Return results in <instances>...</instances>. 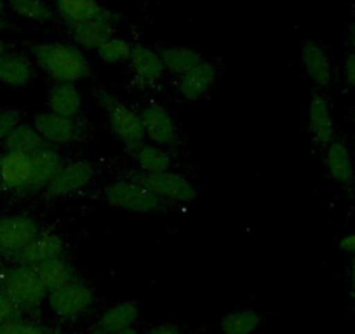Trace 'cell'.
<instances>
[{
  "label": "cell",
  "mask_w": 355,
  "mask_h": 334,
  "mask_svg": "<svg viewBox=\"0 0 355 334\" xmlns=\"http://www.w3.org/2000/svg\"><path fill=\"white\" fill-rule=\"evenodd\" d=\"M32 56L40 70L56 84H77L91 73V64L78 47L61 42L37 44Z\"/></svg>",
  "instance_id": "cell-1"
},
{
  "label": "cell",
  "mask_w": 355,
  "mask_h": 334,
  "mask_svg": "<svg viewBox=\"0 0 355 334\" xmlns=\"http://www.w3.org/2000/svg\"><path fill=\"white\" fill-rule=\"evenodd\" d=\"M0 292H4L21 312H32L47 301L49 289L35 267L15 263L0 272Z\"/></svg>",
  "instance_id": "cell-2"
},
{
  "label": "cell",
  "mask_w": 355,
  "mask_h": 334,
  "mask_svg": "<svg viewBox=\"0 0 355 334\" xmlns=\"http://www.w3.org/2000/svg\"><path fill=\"white\" fill-rule=\"evenodd\" d=\"M105 202L119 211L152 214L162 207L164 200L157 197L139 179H119L103 190Z\"/></svg>",
  "instance_id": "cell-3"
},
{
  "label": "cell",
  "mask_w": 355,
  "mask_h": 334,
  "mask_svg": "<svg viewBox=\"0 0 355 334\" xmlns=\"http://www.w3.org/2000/svg\"><path fill=\"white\" fill-rule=\"evenodd\" d=\"M47 303L54 315L61 320H77L84 317L94 305V289L80 277L51 289Z\"/></svg>",
  "instance_id": "cell-4"
},
{
  "label": "cell",
  "mask_w": 355,
  "mask_h": 334,
  "mask_svg": "<svg viewBox=\"0 0 355 334\" xmlns=\"http://www.w3.org/2000/svg\"><path fill=\"white\" fill-rule=\"evenodd\" d=\"M103 108L107 112L108 125L115 138L128 150H136L145 143V128H143L141 115L129 105L121 103L114 96L103 98Z\"/></svg>",
  "instance_id": "cell-5"
},
{
  "label": "cell",
  "mask_w": 355,
  "mask_h": 334,
  "mask_svg": "<svg viewBox=\"0 0 355 334\" xmlns=\"http://www.w3.org/2000/svg\"><path fill=\"white\" fill-rule=\"evenodd\" d=\"M2 183L4 190L19 195L42 190L32 153L6 152L2 155Z\"/></svg>",
  "instance_id": "cell-6"
},
{
  "label": "cell",
  "mask_w": 355,
  "mask_h": 334,
  "mask_svg": "<svg viewBox=\"0 0 355 334\" xmlns=\"http://www.w3.org/2000/svg\"><path fill=\"white\" fill-rule=\"evenodd\" d=\"M96 178V167L84 159L61 162L46 190L54 197H67L87 188Z\"/></svg>",
  "instance_id": "cell-7"
},
{
  "label": "cell",
  "mask_w": 355,
  "mask_h": 334,
  "mask_svg": "<svg viewBox=\"0 0 355 334\" xmlns=\"http://www.w3.org/2000/svg\"><path fill=\"white\" fill-rule=\"evenodd\" d=\"M136 179L148 186L162 200L190 204L197 199L196 185L182 173L171 171V169L160 173H141Z\"/></svg>",
  "instance_id": "cell-8"
},
{
  "label": "cell",
  "mask_w": 355,
  "mask_h": 334,
  "mask_svg": "<svg viewBox=\"0 0 355 334\" xmlns=\"http://www.w3.org/2000/svg\"><path fill=\"white\" fill-rule=\"evenodd\" d=\"M40 234V225L28 214L0 218V256H15Z\"/></svg>",
  "instance_id": "cell-9"
},
{
  "label": "cell",
  "mask_w": 355,
  "mask_h": 334,
  "mask_svg": "<svg viewBox=\"0 0 355 334\" xmlns=\"http://www.w3.org/2000/svg\"><path fill=\"white\" fill-rule=\"evenodd\" d=\"M33 128L39 131L44 141L53 146L71 145L78 141L82 136V124L78 118H68L53 112H44L37 115Z\"/></svg>",
  "instance_id": "cell-10"
},
{
  "label": "cell",
  "mask_w": 355,
  "mask_h": 334,
  "mask_svg": "<svg viewBox=\"0 0 355 334\" xmlns=\"http://www.w3.org/2000/svg\"><path fill=\"white\" fill-rule=\"evenodd\" d=\"M64 254V240L61 235L54 231H42L33 238L30 244L12 256V261L18 265H26V267H40L56 258H63Z\"/></svg>",
  "instance_id": "cell-11"
},
{
  "label": "cell",
  "mask_w": 355,
  "mask_h": 334,
  "mask_svg": "<svg viewBox=\"0 0 355 334\" xmlns=\"http://www.w3.org/2000/svg\"><path fill=\"white\" fill-rule=\"evenodd\" d=\"M129 71L132 75V80L138 87L148 89L159 84L166 73V67L160 53L150 49L146 46L132 47V53L129 56Z\"/></svg>",
  "instance_id": "cell-12"
},
{
  "label": "cell",
  "mask_w": 355,
  "mask_h": 334,
  "mask_svg": "<svg viewBox=\"0 0 355 334\" xmlns=\"http://www.w3.org/2000/svg\"><path fill=\"white\" fill-rule=\"evenodd\" d=\"M145 136L150 143L167 148L178 141V124L171 112L159 103H152L141 110Z\"/></svg>",
  "instance_id": "cell-13"
},
{
  "label": "cell",
  "mask_w": 355,
  "mask_h": 334,
  "mask_svg": "<svg viewBox=\"0 0 355 334\" xmlns=\"http://www.w3.org/2000/svg\"><path fill=\"white\" fill-rule=\"evenodd\" d=\"M306 118H309L310 134L315 145L326 148L334 139V121L329 100L322 93H313L309 110H306Z\"/></svg>",
  "instance_id": "cell-14"
},
{
  "label": "cell",
  "mask_w": 355,
  "mask_h": 334,
  "mask_svg": "<svg viewBox=\"0 0 355 334\" xmlns=\"http://www.w3.org/2000/svg\"><path fill=\"white\" fill-rule=\"evenodd\" d=\"M218 77V70L213 63L204 60L202 63L197 64L190 71L183 73L182 77H178V91L185 100L196 101L206 96L214 86Z\"/></svg>",
  "instance_id": "cell-15"
},
{
  "label": "cell",
  "mask_w": 355,
  "mask_h": 334,
  "mask_svg": "<svg viewBox=\"0 0 355 334\" xmlns=\"http://www.w3.org/2000/svg\"><path fill=\"white\" fill-rule=\"evenodd\" d=\"M54 4L60 18L70 26V30L112 15L98 0H54Z\"/></svg>",
  "instance_id": "cell-16"
},
{
  "label": "cell",
  "mask_w": 355,
  "mask_h": 334,
  "mask_svg": "<svg viewBox=\"0 0 355 334\" xmlns=\"http://www.w3.org/2000/svg\"><path fill=\"white\" fill-rule=\"evenodd\" d=\"M326 167L338 185L350 188L355 183V164L350 148L340 139H333L326 146Z\"/></svg>",
  "instance_id": "cell-17"
},
{
  "label": "cell",
  "mask_w": 355,
  "mask_h": 334,
  "mask_svg": "<svg viewBox=\"0 0 355 334\" xmlns=\"http://www.w3.org/2000/svg\"><path fill=\"white\" fill-rule=\"evenodd\" d=\"M139 317V306L136 301H119L105 310L94 326L93 334H117L121 331L135 327Z\"/></svg>",
  "instance_id": "cell-18"
},
{
  "label": "cell",
  "mask_w": 355,
  "mask_h": 334,
  "mask_svg": "<svg viewBox=\"0 0 355 334\" xmlns=\"http://www.w3.org/2000/svg\"><path fill=\"white\" fill-rule=\"evenodd\" d=\"M303 68L310 80L319 87H327L334 80V67L329 54L322 46L315 42H309L302 51Z\"/></svg>",
  "instance_id": "cell-19"
},
{
  "label": "cell",
  "mask_w": 355,
  "mask_h": 334,
  "mask_svg": "<svg viewBox=\"0 0 355 334\" xmlns=\"http://www.w3.org/2000/svg\"><path fill=\"white\" fill-rule=\"evenodd\" d=\"M35 78V64L21 54H4L0 58V84L12 89L28 87Z\"/></svg>",
  "instance_id": "cell-20"
},
{
  "label": "cell",
  "mask_w": 355,
  "mask_h": 334,
  "mask_svg": "<svg viewBox=\"0 0 355 334\" xmlns=\"http://www.w3.org/2000/svg\"><path fill=\"white\" fill-rule=\"evenodd\" d=\"M49 112L68 118H78L84 110L82 93L75 84H54L47 94Z\"/></svg>",
  "instance_id": "cell-21"
},
{
  "label": "cell",
  "mask_w": 355,
  "mask_h": 334,
  "mask_svg": "<svg viewBox=\"0 0 355 334\" xmlns=\"http://www.w3.org/2000/svg\"><path fill=\"white\" fill-rule=\"evenodd\" d=\"M115 35L114 15L105 18L94 19V21L84 23L80 26L71 28V37L80 47L89 51H98L108 39Z\"/></svg>",
  "instance_id": "cell-22"
},
{
  "label": "cell",
  "mask_w": 355,
  "mask_h": 334,
  "mask_svg": "<svg viewBox=\"0 0 355 334\" xmlns=\"http://www.w3.org/2000/svg\"><path fill=\"white\" fill-rule=\"evenodd\" d=\"M160 56H162L166 71L176 75V77H182L183 73L190 71L192 68H196L197 64H200L206 60L199 51L187 46L164 47V49L160 51Z\"/></svg>",
  "instance_id": "cell-23"
},
{
  "label": "cell",
  "mask_w": 355,
  "mask_h": 334,
  "mask_svg": "<svg viewBox=\"0 0 355 334\" xmlns=\"http://www.w3.org/2000/svg\"><path fill=\"white\" fill-rule=\"evenodd\" d=\"M261 326V315L252 308H239L227 313L220 322L221 334H254Z\"/></svg>",
  "instance_id": "cell-24"
},
{
  "label": "cell",
  "mask_w": 355,
  "mask_h": 334,
  "mask_svg": "<svg viewBox=\"0 0 355 334\" xmlns=\"http://www.w3.org/2000/svg\"><path fill=\"white\" fill-rule=\"evenodd\" d=\"M132 153L141 173H160L171 169V155L164 146L143 143L141 146L132 150Z\"/></svg>",
  "instance_id": "cell-25"
},
{
  "label": "cell",
  "mask_w": 355,
  "mask_h": 334,
  "mask_svg": "<svg viewBox=\"0 0 355 334\" xmlns=\"http://www.w3.org/2000/svg\"><path fill=\"white\" fill-rule=\"evenodd\" d=\"M44 145L46 141L39 134V131L28 124H19L4 141L6 152L12 153H33Z\"/></svg>",
  "instance_id": "cell-26"
},
{
  "label": "cell",
  "mask_w": 355,
  "mask_h": 334,
  "mask_svg": "<svg viewBox=\"0 0 355 334\" xmlns=\"http://www.w3.org/2000/svg\"><path fill=\"white\" fill-rule=\"evenodd\" d=\"M37 272H39L40 279H42V282L46 284V288L49 291L51 289L60 288V285L67 284L71 279L77 277L75 268L67 260H63V258H56V260L42 263L40 267H37Z\"/></svg>",
  "instance_id": "cell-27"
},
{
  "label": "cell",
  "mask_w": 355,
  "mask_h": 334,
  "mask_svg": "<svg viewBox=\"0 0 355 334\" xmlns=\"http://www.w3.org/2000/svg\"><path fill=\"white\" fill-rule=\"evenodd\" d=\"M8 8L19 18L46 23L53 19V9L44 0H6Z\"/></svg>",
  "instance_id": "cell-28"
},
{
  "label": "cell",
  "mask_w": 355,
  "mask_h": 334,
  "mask_svg": "<svg viewBox=\"0 0 355 334\" xmlns=\"http://www.w3.org/2000/svg\"><path fill=\"white\" fill-rule=\"evenodd\" d=\"M98 58L101 61L108 64H121L129 61V56L132 53V46L125 39H121V37H112L108 39L100 49L96 51Z\"/></svg>",
  "instance_id": "cell-29"
},
{
  "label": "cell",
  "mask_w": 355,
  "mask_h": 334,
  "mask_svg": "<svg viewBox=\"0 0 355 334\" xmlns=\"http://www.w3.org/2000/svg\"><path fill=\"white\" fill-rule=\"evenodd\" d=\"M0 334H47L39 324L25 320L21 315H15L11 319L0 322Z\"/></svg>",
  "instance_id": "cell-30"
},
{
  "label": "cell",
  "mask_w": 355,
  "mask_h": 334,
  "mask_svg": "<svg viewBox=\"0 0 355 334\" xmlns=\"http://www.w3.org/2000/svg\"><path fill=\"white\" fill-rule=\"evenodd\" d=\"M21 124L19 112L15 108H0V143H4L8 136Z\"/></svg>",
  "instance_id": "cell-31"
},
{
  "label": "cell",
  "mask_w": 355,
  "mask_h": 334,
  "mask_svg": "<svg viewBox=\"0 0 355 334\" xmlns=\"http://www.w3.org/2000/svg\"><path fill=\"white\" fill-rule=\"evenodd\" d=\"M21 310L4 295V292H0V322H4V320L11 319V317L19 315Z\"/></svg>",
  "instance_id": "cell-32"
},
{
  "label": "cell",
  "mask_w": 355,
  "mask_h": 334,
  "mask_svg": "<svg viewBox=\"0 0 355 334\" xmlns=\"http://www.w3.org/2000/svg\"><path fill=\"white\" fill-rule=\"evenodd\" d=\"M345 77L347 82L355 89V53H350L345 60Z\"/></svg>",
  "instance_id": "cell-33"
},
{
  "label": "cell",
  "mask_w": 355,
  "mask_h": 334,
  "mask_svg": "<svg viewBox=\"0 0 355 334\" xmlns=\"http://www.w3.org/2000/svg\"><path fill=\"white\" fill-rule=\"evenodd\" d=\"M146 334H182V331L174 326H169V324H164V326L152 327Z\"/></svg>",
  "instance_id": "cell-34"
},
{
  "label": "cell",
  "mask_w": 355,
  "mask_h": 334,
  "mask_svg": "<svg viewBox=\"0 0 355 334\" xmlns=\"http://www.w3.org/2000/svg\"><path fill=\"white\" fill-rule=\"evenodd\" d=\"M350 282H352V291L355 296V253L352 254V265H350Z\"/></svg>",
  "instance_id": "cell-35"
},
{
  "label": "cell",
  "mask_w": 355,
  "mask_h": 334,
  "mask_svg": "<svg viewBox=\"0 0 355 334\" xmlns=\"http://www.w3.org/2000/svg\"><path fill=\"white\" fill-rule=\"evenodd\" d=\"M350 42H352V49H354V53H355V18H354V23H352V28H350Z\"/></svg>",
  "instance_id": "cell-36"
},
{
  "label": "cell",
  "mask_w": 355,
  "mask_h": 334,
  "mask_svg": "<svg viewBox=\"0 0 355 334\" xmlns=\"http://www.w3.org/2000/svg\"><path fill=\"white\" fill-rule=\"evenodd\" d=\"M9 25L8 15H0V30H4Z\"/></svg>",
  "instance_id": "cell-37"
},
{
  "label": "cell",
  "mask_w": 355,
  "mask_h": 334,
  "mask_svg": "<svg viewBox=\"0 0 355 334\" xmlns=\"http://www.w3.org/2000/svg\"><path fill=\"white\" fill-rule=\"evenodd\" d=\"M4 54H8V47H6V42L2 39H0V58L4 56Z\"/></svg>",
  "instance_id": "cell-38"
},
{
  "label": "cell",
  "mask_w": 355,
  "mask_h": 334,
  "mask_svg": "<svg viewBox=\"0 0 355 334\" xmlns=\"http://www.w3.org/2000/svg\"><path fill=\"white\" fill-rule=\"evenodd\" d=\"M6 12H8V4L4 0H0V15H6Z\"/></svg>",
  "instance_id": "cell-39"
},
{
  "label": "cell",
  "mask_w": 355,
  "mask_h": 334,
  "mask_svg": "<svg viewBox=\"0 0 355 334\" xmlns=\"http://www.w3.org/2000/svg\"><path fill=\"white\" fill-rule=\"evenodd\" d=\"M117 334H139V333H138V331L135 329V327H129V329L121 331V333H117Z\"/></svg>",
  "instance_id": "cell-40"
},
{
  "label": "cell",
  "mask_w": 355,
  "mask_h": 334,
  "mask_svg": "<svg viewBox=\"0 0 355 334\" xmlns=\"http://www.w3.org/2000/svg\"><path fill=\"white\" fill-rule=\"evenodd\" d=\"M4 190V183H2V155H0V192Z\"/></svg>",
  "instance_id": "cell-41"
},
{
  "label": "cell",
  "mask_w": 355,
  "mask_h": 334,
  "mask_svg": "<svg viewBox=\"0 0 355 334\" xmlns=\"http://www.w3.org/2000/svg\"><path fill=\"white\" fill-rule=\"evenodd\" d=\"M354 134H355V121H354Z\"/></svg>",
  "instance_id": "cell-42"
}]
</instances>
